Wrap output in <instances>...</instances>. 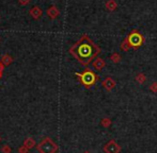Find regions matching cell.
<instances>
[{
	"instance_id": "3957f363",
	"label": "cell",
	"mask_w": 157,
	"mask_h": 153,
	"mask_svg": "<svg viewBox=\"0 0 157 153\" xmlns=\"http://www.w3.org/2000/svg\"><path fill=\"white\" fill-rule=\"evenodd\" d=\"M126 39H127L130 48H134V49L140 48L141 46L143 45V43H144V37H143V35L136 29L130 31V33L128 34Z\"/></svg>"
},
{
	"instance_id": "9c48e42d",
	"label": "cell",
	"mask_w": 157,
	"mask_h": 153,
	"mask_svg": "<svg viewBox=\"0 0 157 153\" xmlns=\"http://www.w3.org/2000/svg\"><path fill=\"white\" fill-rule=\"evenodd\" d=\"M101 124L103 126H105V128H109L110 126H111V120L109 119V118H103L101 121Z\"/></svg>"
},
{
	"instance_id": "ba28073f",
	"label": "cell",
	"mask_w": 157,
	"mask_h": 153,
	"mask_svg": "<svg viewBox=\"0 0 157 153\" xmlns=\"http://www.w3.org/2000/svg\"><path fill=\"white\" fill-rule=\"evenodd\" d=\"M120 48H121V50H122V51H128V50H129L130 46H129V44H128V41H127V39H126V38L123 41V43L120 45Z\"/></svg>"
},
{
	"instance_id": "5b68a950",
	"label": "cell",
	"mask_w": 157,
	"mask_h": 153,
	"mask_svg": "<svg viewBox=\"0 0 157 153\" xmlns=\"http://www.w3.org/2000/svg\"><path fill=\"white\" fill-rule=\"evenodd\" d=\"M104 152L105 153H120L122 148L114 139H110L105 146H104Z\"/></svg>"
},
{
	"instance_id": "8992f818",
	"label": "cell",
	"mask_w": 157,
	"mask_h": 153,
	"mask_svg": "<svg viewBox=\"0 0 157 153\" xmlns=\"http://www.w3.org/2000/svg\"><path fill=\"white\" fill-rule=\"evenodd\" d=\"M101 85H103V87L106 91H110L111 89H113L114 87H116V81L112 78H110V76H108V78H106L105 80L101 82Z\"/></svg>"
},
{
	"instance_id": "4fadbf2b",
	"label": "cell",
	"mask_w": 157,
	"mask_h": 153,
	"mask_svg": "<svg viewBox=\"0 0 157 153\" xmlns=\"http://www.w3.org/2000/svg\"><path fill=\"white\" fill-rule=\"evenodd\" d=\"M85 153H90V152H85Z\"/></svg>"
},
{
	"instance_id": "30bf717a",
	"label": "cell",
	"mask_w": 157,
	"mask_h": 153,
	"mask_svg": "<svg viewBox=\"0 0 157 153\" xmlns=\"http://www.w3.org/2000/svg\"><path fill=\"white\" fill-rule=\"evenodd\" d=\"M136 80H137V82H139L140 84H143V83L145 82V80H147V78H145V76L143 75V73H139V75H137L136 76Z\"/></svg>"
},
{
	"instance_id": "52a82bcc",
	"label": "cell",
	"mask_w": 157,
	"mask_h": 153,
	"mask_svg": "<svg viewBox=\"0 0 157 153\" xmlns=\"http://www.w3.org/2000/svg\"><path fill=\"white\" fill-rule=\"evenodd\" d=\"M92 65H93V68L95 69V70L101 71V69H103L104 67H105L106 63H105V61H104L103 59H101V58H96V60H94V61H93V63H92Z\"/></svg>"
},
{
	"instance_id": "7a4b0ae2",
	"label": "cell",
	"mask_w": 157,
	"mask_h": 153,
	"mask_svg": "<svg viewBox=\"0 0 157 153\" xmlns=\"http://www.w3.org/2000/svg\"><path fill=\"white\" fill-rule=\"evenodd\" d=\"M78 76H79V79H80V82L82 83V84L85 85L87 88L93 86V85L97 82V81H98V79H99L98 76H97L94 71H92L91 69H89V68L86 69L82 73L78 75Z\"/></svg>"
},
{
	"instance_id": "8fae6325",
	"label": "cell",
	"mask_w": 157,
	"mask_h": 153,
	"mask_svg": "<svg viewBox=\"0 0 157 153\" xmlns=\"http://www.w3.org/2000/svg\"><path fill=\"white\" fill-rule=\"evenodd\" d=\"M110 59H111V61H112L113 63H119V62H120V60H121L120 55H119L118 53H114L113 55L110 56Z\"/></svg>"
},
{
	"instance_id": "7c38bea8",
	"label": "cell",
	"mask_w": 157,
	"mask_h": 153,
	"mask_svg": "<svg viewBox=\"0 0 157 153\" xmlns=\"http://www.w3.org/2000/svg\"><path fill=\"white\" fill-rule=\"evenodd\" d=\"M150 89H151V91H153V93H157V82H154L152 83V85L150 86Z\"/></svg>"
},
{
	"instance_id": "277c9868",
	"label": "cell",
	"mask_w": 157,
	"mask_h": 153,
	"mask_svg": "<svg viewBox=\"0 0 157 153\" xmlns=\"http://www.w3.org/2000/svg\"><path fill=\"white\" fill-rule=\"evenodd\" d=\"M39 150L41 153H55L58 150V146L49 138H45L39 146Z\"/></svg>"
},
{
	"instance_id": "6da1fadb",
	"label": "cell",
	"mask_w": 157,
	"mask_h": 153,
	"mask_svg": "<svg viewBox=\"0 0 157 153\" xmlns=\"http://www.w3.org/2000/svg\"><path fill=\"white\" fill-rule=\"evenodd\" d=\"M70 52L80 64L89 65L101 53V48L88 35H82V37L73 45Z\"/></svg>"
}]
</instances>
